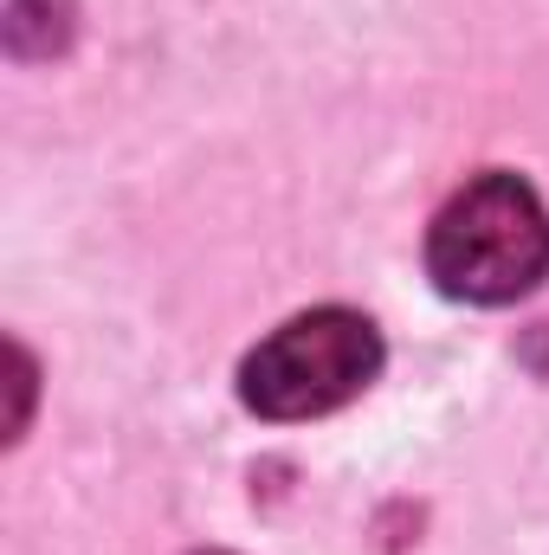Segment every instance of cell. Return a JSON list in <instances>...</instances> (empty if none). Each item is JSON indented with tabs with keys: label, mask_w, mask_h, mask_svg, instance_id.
<instances>
[{
	"label": "cell",
	"mask_w": 549,
	"mask_h": 555,
	"mask_svg": "<svg viewBox=\"0 0 549 555\" xmlns=\"http://www.w3.org/2000/svg\"><path fill=\"white\" fill-rule=\"evenodd\" d=\"M426 272L459 304L531 297L549 278V207L537 188L518 175L465 181L426 233Z\"/></svg>",
	"instance_id": "obj_1"
},
{
	"label": "cell",
	"mask_w": 549,
	"mask_h": 555,
	"mask_svg": "<svg viewBox=\"0 0 549 555\" xmlns=\"http://www.w3.org/2000/svg\"><path fill=\"white\" fill-rule=\"evenodd\" d=\"M382 369V336L356 310H304L284 330H272L246 369H240V401L259 420H310L356 401Z\"/></svg>",
	"instance_id": "obj_2"
}]
</instances>
